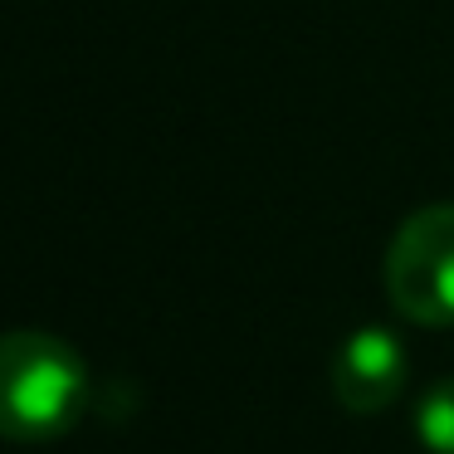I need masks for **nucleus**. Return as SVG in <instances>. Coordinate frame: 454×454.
<instances>
[{
    "label": "nucleus",
    "mask_w": 454,
    "mask_h": 454,
    "mask_svg": "<svg viewBox=\"0 0 454 454\" xmlns=\"http://www.w3.org/2000/svg\"><path fill=\"white\" fill-rule=\"evenodd\" d=\"M405 376H411V352L391 327H356L333 356V401L347 415H376L401 401Z\"/></svg>",
    "instance_id": "7ed1b4c3"
},
{
    "label": "nucleus",
    "mask_w": 454,
    "mask_h": 454,
    "mask_svg": "<svg viewBox=\"0 0 454 454\" xmlns=\"http://www.w3.org/2000/svg\"><path fill=\"white\" fill-rule=\"evenodd\" d=\"M415 434L430 454H454V376L434 381L415 405Z\"/></svg>",
    "instance_id": "20e7f679"
},
{
    "label": "nucleus",
    "mask_w": 454,
    "mask_h": 454,
    "mask_svg": "<svg viewBox=\"0 0 454 454\" xmlns=\"http://www.w3.org/2000/svg\"><path fill=\"white\" fill-rule=\"evenodd\" d=\"M89 362L64 337L40 327L0 333V434L5 440H59L89 415Z\"/></svg>",
    "instance_id": "f257e3e1"
},
{
    "label": "nucleus",
    "mask_w": 454,
    "mask_h": 454,
    "mask_svg": "<svg viewBox=\"0 0 454 454\" xmlns=\"http://www.w3.org/2000/svg\"><path fill=\"white\" fill-rule=\"evenodd\" d=\"M391 308L415 327H454V206H425L386 249Z\"/></svg>",
    "instance_id": "f03ea898"
}]
</instances>
